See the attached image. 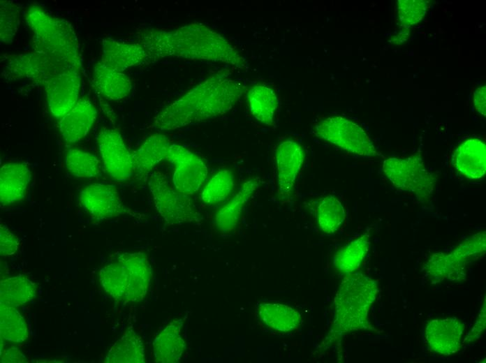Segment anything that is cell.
<instances>
[{"mask_svg": "<svg viewBox=\"0 0 486 363\" xmlns=\"http://www.w3.org/2000/svg\"><path fill=\"white\" fill-rule=\"evenodd\" d=\"M138 38L152 61L170 57L221 62L237 68L245 66L244 58L224 36L201 23L171 30L145 28Z\"/></svg>", "mask_w": 486, "mask_h": 363, "instance_id": "6da1fadb", "label": "cell"}, {"mask_svg": "<svg viewBox=\"0 0 486 363\" xmlns=\"http://www.w3.org/2000/svg\"><path fill=\"white\" fill-rule=\"evenodd\" d=\"M244 91L237 80L212 75L160 111L154 126L169 131L222 115L233 108Z\"/></svg>", "mask_w": 486, "mask_h": 363, "instance_id": "7a4b0ae2", "label": "cell"}, {"mask_svg": "<svg viewBox=\"0 0 486 363\" xmlns=\"http://www.w3.org/2000/svg\"><path fill=\"white\" fill-rule=\"evenodd\" d=\"M24 17L32 32L35 51L64 68L80 70L76 35L68 22L51 15L37 4L29 6Z\"/></svg>", "mask_w": 486, "mask_h": 363, "instance_id": "3957f363", "label": "cell"}, {"mask_svg": "<svg viewBox=\"0 0 486 363\" xmlns=\"http://www.w3.org/2000/svg\"><path fill=\"white\" fill-rule=\"evenodd\" d=\"M378 292V281L363 274H351L346 277L334 297V318L330 333L341 336L367 328L369 311Z\"/></svg>", "mask_w": 486, "mask_h": 363, "instance_id": "277c9868", "label": "cell"}, {"mask_svg": "<svg viewBox=\"0 0 486 363\" xmlns=\"http://www.w3.org/2000/svg\"><path fill=\"white\" fill-rule=\"evenodd\" d=\"M148 186L155 207L167 225L200 220V214L189 196L176 190L162 172L154 170L149 174Z\"/></svg>", "mask_w": 486, "mask_h": 363, "instance_id": "5b68a950", "label": "cell"}, {"mask_svg": "<svg viewBox=\"0 0 486 363\" xmlns=\"http://www.w3.org/2000/svg\"><path fill=\"white\" fill-rule=\"evenodd\" d=\"M382 168L395 187L414 193L422 201L429 198L434 192V177L420 156L389 158L383 161Z\"/></svg>", "mask_w": 486, "mask_h": 363, "instance_id": "8992f818", "label": "cell"}, {"mask_svg": "<svg viewBox=\"0 0 486 363\" xmlns=\"http://www.w3.org/2000/svg\"><path fill=\"white\" fill-rule=\"evenodd\" d=\"M314 134L341 149L362 156H381L365 131L340 116L329 117L314 126Z\"/></svg>", "mask_w": 486, "mask_h": 363, "instance_id": "52a82bcc", "label": "cell"}, {"mask_svg": "<svg viewBox=\"0 0 486 363\" xmlns=\"http://www.w3.org/2000/svg\"><path fill=\"white\" fill-rule=\"evenodd\" d=\"M485 251V232L469 237L448 253H435L425 264L427 274L434 281L461 279L467 263Z\"/></svg>", "mask_w": 486, "mask_h": 363, "instance_id": "ba28073f", "label": "cell"}, {"mask_svg": "<svg viewBox=\"0 0 486 363\" xmlns=\"http://www.w3.org/2000/svg\"><path fill=\"white\" fill-rule=\"evenodd\" d=\"M166 160L173 166L172 184L176 190L189 196L199 191L207 176V168L200 156L172 143Z\"/></svg>", "mask_w": 486, "mask_h": 363, "instance_id": "9c48e42d", "label": "cell"}, {"mask_svg": "<svg viewBox=\"0 0 486 363\" xmlns=\"http://www.w3.org/2000/svg\"><path fill=\"white\" fill-rule=\"evenodd\" d=\"M79 202L83 209L96 219H107L123 214L139 216L123 203L117 188L112 184L94 183L87 186L80 191Z\"/></svg>", "mask_w": 486, "mask_h": 363, "instance_id": "30bf717a", "label": "cell"}, {"mask_svg": "<svg viewBox=\"0 0 486 363\" xmlns=\"http://www.w3.org/2000/svg\"><path fill=\"white\" fill-rule=\"evenodd\" d=\"M98 145L105 170L117 181H126L135 175L133 153L127 148L122 135L112 128L98 133Z\"/></svg>", "mask_w": 486, "mask_h": 363, "instance_id": "8fae6325", "label": "cell"}, {"mask_svg": "<svg viewBox=\"0 0 486 363\" xmlns=\"http://www.w3.org/2000/svg\"><path fill=\"white\" fill-rule=\"evenodd\" d=\"M79 70L66 68L44 85L45 97L51 114L60 119L78 103L80 89Z\"/></svg>", "mask_w": 486, "mask_h": 363, "instance_id": "7c38bea8", "label": "cell"}, {"mask_svg": "<svg viewBox=\"0 0 486 363\" xmlns=\"http://www.w3.org/2000/svg\"><path fill=\"white\" fill-rule=\"evenodd\" d=\"M38 52L10 55L4 73L9 79H28L43 86L52 77L65 70Z\"/></svg>", "mask_w": 486, "mask_h": 363, "instance_id": "4fadbf2b", "label": "cell"}, {"mask_svg": "<svg viewBox=\"0 0 486 363\" xmlns=\"http://www.w3.org/2000/svg\"><path fill=\"white\" fill-rule=\"evenodd\" d=\"M117 260L122 264L126 278V302H138L146 296L152 272L147 256L143 251L125 253Z\"/></svg>", "mask_w": 486, "mask_h": 363, "instance_id": "5bb4252c", "label": "cell"}, {"mask_svg": "<svg viewBox=\"0 0 486 363\" xmlns=\"http://www.w3.org/2000/svg\"><path fill=\"white\" fill-rule=\"evenodd\" d=\"M304 158L302 147L293 140L281 142L275 151L277 192L288 196L294 188Z\"/></svg>", "mask_w": 486, "mask_h": 363, "instance_id": "9a60e30c", "label": "cell"}, {"mask_svg": "<svg viewBox=\"0 0 486 363\" xmlns=\"http://www.w3.org/2000/svg\"><path fill=\"white\" fill-rule=\"evenodd\" d=\"M464 330V323L455 317L434 319L425 327V342L432 351L450 355L459 350Z\"/></svg>", "mask_w": 486, "mask_h": 363, "instance_id": "2e32d148", "label": "cell"}, {"mask_svg": "<svg viewBox=\"0 0 486 363\" xmlns=\"http://www.w3.org/2000/svg\"><path fill=\"white\" fill-rule=\"evenodd\" d=\"M100 61L112 68L124 72L127 68L152 60L147 50L139 43H128L106 38L103 40Z\"/></svg>", "mask_w": 486, "mask_h": 363, "instance_id": "e0dca14e", "label": "cell"}, {"mask_svg": "<svg viewBox=\"0 0 486 363\" xmlns=\"http://www.w3.org/2000/svg\"><path fill=\"white\" fill-rule=\"evenodd\" d=\"M97 117V110L87 98L78 100L75 105L58 121L59 133L68 144H74L84 138Z\"/></svg>", "mask_w": 486, "mask_h": 363, "instance_id": "ac0fdd59", "label": "cell"}, {"mask_svg": "<svg viewBox=\"0 0 486 363\" xmlns=\"http://www.w3.org/2000/svg\"><path fill=\"white\" fill-rule=\"evenodd\" d=\"M31 171L23 163L4 164L0 170V202L10 205L22 201L31 180Z\"/></svg>", "mask_w": 486, "mask_h": 363, "instance_id": "d6986e66", "label": "cell"}, {"mask_svg": "<svg viewBox=\"0 0 486 363\" xmlns=\"http://www.w3.org/2000/svg\"><path fill=\"white\" fill-rule=\"evenodd\" d=\"M260 184L258 178L246 179L235 195L216 213L214 224L221 234L231 232L237 226L242 210Z\"/></svg>", "mask_w": 486, "mask_h": 363, "instance_id": "ffe728a7", "label": "cell"}, {"mask_svg": "<svg viewBox=\"0 0 486 363\" xmlns=\"http://www.w3.org/2000/svg\"><path fill=\"white\" fill-rule=\"evenodd\" d=\"M452 163L455 169L469 179L481 178L486 172V145L480 139L470 138L456 149Z\"/></svg>", "mask_w": 486, "mask_h": 363, "instance_id": "44dd1931", "label": "cell"}, {"mask_svg": "<svg viewBox=\"0 0 486 363\" xmlns=\"http://www.w3.org/2000/svg\"><path fill=\"white\" fill-rule=\"evenodd\" d=\"M184 319L171 321L155 338L152 344L153 355L157 363H176L184 353L186 342L181 334Z\"/></svg>", "mask_w": 486, "mask_h": 363, "instance_id": "7402d4cb", "label": "cell"}, {"mask_svg": "<svg viewBox=\"0 0 486 363\" xmlns=\"http://www.w3.org/2000/svg\"><path fill=\"white\" fill-rule=\"evenodd\" d=\"M92 83L96 91L111 101L124 98L132 89V82L127 75L100 61L94 68Z\"/></svg>", "mask_w": 486, "mask_h": 363, "instance_id": "603a6c76", "label": "cell"}, {"mask_svg": "<svg viewBox=\"0 0 486 363\" xmlns=\"http://www.w3.org/2000/svg\"><path fill=\"white\" fill-rule=\"evenodd\" d=\"M171 142L165 135L149 136L133 152L135 175L138 179H146L154 167L166 160Z\"/></svg>", "mask_w": 486, "mask_h": 363, "instance_id": "cb8c5ba5", "label": "cell"}, {"mask_svg": "<svg viewBox=\"0 0 486 363\" xmlns=\"http://www.w3.org/2000/svg\"><path fill=\"white\" fill-rule=\"evenodd\" d=\"M257 314L269 328L279 332H288L301 324V314L293 307L276 302H262L257 306Z\"/></svg>", "mask_w": 486, "mask_h": 363, "instance_id": "d4e9b609", "label": "cell"}, {"mask_svg": "<svg viewBox=\"0 0 486 363\" xmlns=\"http://www.w3.org/2000/svg\"><path fill=\"white\" fill-rule=\"evenodd\" d=\"M106 363H144L145 348L141 337L132 328L111 346L105 359Z\"/></svg>", "mask_w": 486, "mask_h": 363, "instance_id": "484cf974", "label": "cell"}, {"mask_svg": "<svg viewBox=\"0 0 486 363\" xmlns=\"http://www.w3.org/2000/svg\"><path fill=\"white\" fill-rule=\"evenodd\" d=\"M251 113L259 122L273 125L279 99L274 91L264 85H255L246 94Z\"/></svg>", "mask_w": 486, "mask_h": 363, "instance_id": "4316f807", "label": "cell"}, {"mask_svg": "<svg viewBox=\"0 0 486 363\" xmlns=\"http://www.w3.org/2000/svg\"><path fill=\"white\" fill-rule=\"evenodd\" d=\"M369 235L364 234L343 246L333 258L334 267L341 273L353 274L357 270L369 249Z\"/></svg>", "mask_w": 486, "mask_h": 363, "instance_id": "83f0119b", "label": "cell"}, {"mask_svg": "<svg viewBox=\"0 0 486 363\" xmlns=\"http://www.w3.org/2000/svg\"><path fill=\"white\" fill-rule=\"evenodd\" d=\"M36 284L23 275L4 279L0 282V304L17 307L32 300Z\"/></svg>", "mask_w": 486, "mask_h": 363, "instance_id": "f1b7e54d", "label": "cell"}, {"mask_svg": "<svg viewBox=\"0 0 486 363\" xmlns=\"http://www.w3.org/2000/svg\"><path fill=\"white\" fill-rule=\"evenodd\" d=\"M0 334L1 339L21 343L29 336L27 323L16 307L0 304Z\"/></svg>", "mask_w": 486, "mask_h": 363, "instance_id": "f546056e", "label": "cell"}, {"mask_svg": "<svg viewBox=\"0 0 486 363\" xmlns=\"http://www.w3.org/2000/svg\"><path fill=\"white\" fill-rule=\"evenodd\" d=\"M65 162L68 171L78 178H93L98 176L101 172V165L98 158L91 153L79 149H67Z\"/></svg>", "mask_w": 486, "mask_h": 363, "instance_id": "4dcf8cb0", "label": "cell"}, {"mask_svg": "<svg viewBox=\"0 0 486 363\" xmlns=\"http://www.w3.org/2000/svg\"><path fill=\"white\" fill-rule=\"evenodd\" d=\"M235 186L233 172L228 169L219 170L204 187L200 195L201 200L209 205L221 202L229 197Z\"/></svg>", "mask_w": 486, "mask_h": 363, "instance_id": "1f68e13d", "label": "cell"}, {"mask_svg": "<svg viewBox=\"0 0 486 363\" xmlns=\"http://www.w3.org/2000/svg\"><path fill=\"white\" fill-rule=\"evenodd\" d=\"M317 220L323 232H335L345 220V210L341 202L334 195L323 198L318 207Z\"/></svg>", "mask_w": 486, "mask_h": 363, "instance_id": "d6a6232c", "label": "cell"}, {"mask_svg": "<svg viewBox=\"0 0 486 363\" xmlns=\"http://www.w3.org/2000/svg\"><path fill=\"white\" fill-rule=\"evenodd\" d=\"M99 281L104 291L112 299L126 302L125 274L117 259L99 270Z\"/></svg>", "mask_w": 486, "mask_h": 363, "instance_id": "836d02e7", "label": "cell"}, {"mask_svg": "<svg viewBox=\"0 0 486 363\" xmlns=\"http://www.w3.org/2000/svg\"><path fill=\"white\" fill-rule=\"evenodd\" d=\"M426 0H398L396 3V16L404 27L414 26L420 22L428 8Z\"/></svg>", "mask_w": 486, "mask_h": 363, "instance_id": "e575fe53", "label": "cell"}, {"mask_svg": "<svg viewBox=\"0 0 486 363\" xmlns=\"http://www.w3.org/2000/svg\"><path fill=\"white\" fill-rule=\"evenodd\" d=\"M0 38L1 43H10L20 22L19 6L12 1H1Z\"/></svg>", "mask_w": 486, "mask_h": 363, "instance_id": "d590c367", "label": "cell"}, {"mask_svg": "<svg viewBox=\"0 0 486 363\" xmlns=\"http://www.w3.org/2000/svg\"><path fill=\"white\" fill-rule=\"evenodd\" d=\"M19 239L5 225L0 226V253L10 256L15 253L19 246Z\"/></svg>", "mask_w": 486, "mask_h": 363, "instance_id": "8d00e7d4", "label": "cell"}, {"mask_svg": "<svg viewBox=\"0 0 486 363\" xmlns=\"http://www.w3.org/2000/svg\"><path fill=\"white\" fill-rule=\"evenodd\" d=\"M485 329V303L483 305L482 309L479 312V315L476 322L471 331L468 334L466 339L464 340L467 342H473L480 339Z\"/></svg>", "mask_w": 486, "mask_h": 363, "instance_id": "74e56055", "label": "cell"}, {"mask_svg": "<svg viewBox=\"0 0 486 363\" xmlns=\"http://www.w3.org/2000/svg\"><path fill=\"white\" fill-rule=\"evenodd\" d=\"M473 104L476 110L479 114L486 116V86L482 84L473 91Z\"/></svg>", "mask_w": 486, "mask_h": 363, "instance_id": "f35d334b", "label": "cell"}, {"mask_svg": "<svg viewBox=\"0 0 486 363\" xmlns=\"http://www.w3.org/2000/svg\"><path fill=\"white\" fill-rule=\"evenodd\" d=\"M25 362H27L26 357L15 346L6 349L1 356V362L2 363H22Z\"/></svg>", "mask_w": 486, "mask_h": 363, "instance_id": "ab89813d", "label": "cell"}]
</instances>
